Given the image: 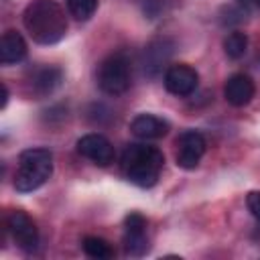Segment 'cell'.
<instances>
[{
  "label": "cell",
  "mask_w": 260,
  "mask_h": 260,
  "mask_svg": "<svg viewBox=\"0 0 260 260\" xmlns=\"http://www.w3.org/2000/svg\"><path fill=\"white\" fill-rule=\"evenodd\" d=\"M22 22L41 45H55L67 32V18L57 0H32L22 12Z\"/></svg>",
  "instance_id": "1"
},
{
  "label": "cell",
  "mask_w": 260,
  "mask_h": 260,
  "mask_svg": "<svg viewBox=\"0 0 260 260\" xmlns=\"http://www.w3.org/2000/svg\"><path fill=\"white\" fill-rule=\"evenodd\" d=\"M165 154L156 146L128 144L122 154V171L126 179L138 187H152L162 171Z\"/></svg>",
  "instance_id": "2"
},
{
  "label": "cell",
  "mask_w": 260,
  "mask_h": 260,
  "mask_svg": "<svg viewBox=\"0 0 260 260\" xmlns=\"http://www.w3.org/2000/svg\"><path fill=\"white\" fill-rule=\"evenodd\" d=\"M53 173V154L47 148H26L18 156V167L14 173V189L20 193H30L39 189Z\"/></svg>",
  "instance_id": "3"
},
{
  "label": "cell",
  "mask_w": 260,
  "mask_h": 260,
  "mask_svg": "<svg viewBox=\"0 0 260 260\" xmlns=\"http://www.w3.org/2000/svg\"><path fill=\"white\" fill-rule=\"evenodd\" d=\"M98 85L108 95H120L130 87V63L126 55L116 53L102 61L98 69Z\"/></svg>",
  "instance_id": "4"
},
{
  "label": "cell",
  "mask_w": 260,
  "mask_h": 260,
  "mask_svg": "<svg viewBox=\"0 0 260 260\" xmlns=\"http://www.w3.org/2000/svg\"><path fill=\"white\" fill-rule=\"evenodd\" d=\"M175 146H177V152H175L177 165L181 169H187V171L195 169L205 154V138L197 130L181 132L175 140Z\"/></svg>",
  "instance_id": "5"
},
{
  "label": "cell",
  "mask_w": 260,
  "mask_h": 260,
  "mask_svg": "<svg viewBox=\"0 0 260 260\" xmlns=\"http://www.w3.org/2000/svg\"><path fill=\"white\" fill-rule=\"evenodd\" d=\"M6 228L12 236V240L16 242V246L24 252H32L39 246V230L35 225V221L20 209H14L8 213L6 217Z\"/></svg>",
  "instance_id": "6"
},
{
  "label": "cell",
  "mask_w": 260,
  "mask_h": 260,
  "mask_svg": "<svg viewBox=\"0 0 260 260\" xmlns=\"http://www.w3.org/2000/svg\"><path fill=\"white\" fill-rule=\"evenodd\" d=\"M124 252L128 256H142L148 250V236H146V219L144 215L132 211L124 219Z\"/></svg>",
  "instance_id": "7"
},
{
  "label": "cell",
  "mask_w": 260,
  "mask_h": 260,
  "mask_svg": "<svg viewBox=\"0 0 260 260\" xmlns=\"http://www.w3.org/2000/svg\"><path fill=\"white\" fill-rule=\"evenodd\" d=\"M77 152L98 167H108L114 160V146L102 134H85L77 140Z\"/></svg>",
  "instance_id": "8"
},
{
  "label": "cell",
  "mask_w": 260,
  "mask_h": 260,
  "mask_svg": "<svg viewBox=\"0 0 260 260\" xmlns=\"http://www.w3.org/2000/svg\"><path fill=\"white\" fill-rule=\"evenodd\" d=\"M199 83V75L197 71L187 65V63H179V65H171L165 73V87L173 93V95H191L195 91Z\"/></svg>",
  "instance_id": "9"
},
{
  "label": "cell",
  "mask_w": 260,
  "mask_h": 260,
  "mask_svg": "<svg viewBox=\"0 0 260 260\" xmlns=\"http://www.w3.org/2000/svg\"><path fill=\"white\" fill-rule=\"evenodd\" d=\"M173 49H175V45L169 39H154V41H150L144 47V55H142V69H144V73L148 77H154L165 67V63L171 59Z\"/></svg>",
  "instance_id": "10"
},
{
  "label": "cell",
  "mask_w": 260,
  "mask_h": 260,
  "mask_svg": "<svg viewBox=\"0 0 260 260\" xmlns=\"http://www.w3.org/2000/svg\"><path fill=\"white\" fill-rule=\"evenodd\" d=\"M223 95L228 100V104L242 108L246 104H250V100L254 98V81L250 75L246 73H236L225 81L223 87Z\"/></svg>",
  "instance_id": "11"
},
{
  "label": "cell",
  "mask_w": 260,
  "mask_h": 260,
  "mask_svg": "<svg viewBox=\"0 0 260 260\" xmlns=\"http://www.w3.org/2000/svg\"><path fill=\"white\" fill-rule=\"evenodd\" d=\"M130 132L140 140H156L169 132V122L152 114H138L130 122Z\"/></svg>",
  "instance_id": "12"
},
{
  "label": "cell",
  "mask_w": 260,
  "mask_h": 260,
  "mask_svg": "<svg viewBox=\"0 0 260 260\" xmlns=\"http://www.w3.org/2000/svg\"><path fill=\"white\" fill-rule=\"evenodd\" d=\"M26 55V43L16 30H6L0 41V61L4 65H12L22 61Z\"/></svg>",
  "instance_id": "13"
},
{
  "label": "cell",
  "mask_w": 260,
  "mask_h": 260,
  "mask_svg": "<svg viewBox=\"0 0 260 260\" xmlns=\"http://www.w3.org/2000/svg\"><path fill=\"white\" fill-rule=\"evenodd\" d=\"M63 81V73L59 67H41L32 73V79H30V87L37 95H49L53 93Z\"/></svg>",
  "instance_id": "14"
},
{
  "label": "cell",
  "mask_w": 260,
  "mask_h": 260,
  "mask_svg": "<svg viewBox=\"0 0 260 260\" xmlns=\"http://www.w3.org/2000/svg\"><path fill=\"white\" fill-rule=\"evenodd\" d=\"M83 252L89 256V258H98V260H106V258H112L114 256V250L112 246L104 240V238H98V236H87L83 238Z\"/></svg>",
  "instance_id": "15"
},
{
  "label": "cell",
  "mask_w": 260,
  "mask_h": 260,
  "mask_svg": "<svg viewBox=\"0 0 260 260\" xmlns=\"http://www.w3.org/2000/svg\"><path fill=\"white\" fill-rule=\"evenodd\" d=\"M246 49H248V37L240 30H234L223 39V51L230 59H240L246 53Z\"/></svg>",
  "instance_id": "16"
},
{
  "label": "cell",
  "mask_w": 260,
  "mask_h": 260,
  "mask_svg": "<svg viewBox=\"0 0 260 260\" xmlns=\"http://www.w3.org/2000/svg\"><path fill=\"white\" fill-rule=\"evenodd\" d=\"M71 16H75L77 20H87L93 16L95 8H98V0H65Z\"/></svg>",
  "instance_id": "17"
},
{
  "label": "cell",
  "mask_w": 260,
  "mask_h": 260,
  "mask_svg": "<svg viewBox=\"0 0 260 260\" xmlns=\"http://www.w3.org/2000/svg\"><path fill=\"white\" fill-rule=\"evenodd\" d=\"M246 205H248V211L254 215V219L260 223V191H250L246 195Z\"/></svg>",
  "instance_id": "18"
},
{
  "label": "cell",
  "mask_w": 260,
  "mask_h": 260,
  "mask_svg": "<svg viewBox=\"0 0 260 260\" xmlns=\"http://www.w3.org/2000/svg\"><path fill=\"white\" fill-rule=\"evenodd\" d=\"M6 102H8V89H6V85H2V108L6 106Z\"/></svg>",
  "instance_id": "19"
},
{
  "label": "cell",
  "mask_w": 260,
  "mask_h": 260,
  "mask_svg": "<svg viewBox=\"0 0 260 260\" xmlns=\"http://www.w3.org/2000/svg\"><path fill=\"white\" fill-rule=\"evenodd\" d=\"M240 2H246V4H248V2H250V4H256V6H258V8H260V0H240Z\"/></svg>",
  "instance_id": "20"
}]
</instances>
